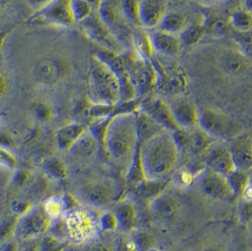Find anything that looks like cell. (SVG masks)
I'll return each mask as SVG.
<instances>
[{"mask_svg": "<svg viewBox=\"0 0 252 251\" xmlns=\"http://www.w3.org/2000/svg\"><path fill=\"white\" fill-rule=\"evenodd\" d=\"M51 225V219L44 209L29 211L16 224L15 234L21 241L37 239L44 234Z\"/></svg>", "mask_w": 252, "mask_h": 251, "instance_id": "ba28073f", "label": "cell"}, {"mask_svg": "<svg viewBox=\"0 0 252 251\" xmlns=\"http://www.w3.org/2000/svg\"><path fill=\"white\" fill-rule=\"evenodd\" d=\"M17 249H18V247L14 244V242H12V243L5 244L2 247L1 251H17Z\"/></svg>", "mask_w": 252, "mask_h": 251, "instance_id": "c3c4849f", "label": "cell"}, {"mask_svg": "<svg viewBox=\"0 0 252 251\" xmlns=\"http://www.w3.org/2000/svg\"><path fill=\"white\" fill-rule=\"evenodd\" d=\"M64 248L63 240L55 236H47L40 243V251H63Z\"/></svg>", "mask_w": 252, "mask_h": 251, "instance_id": "74e56055", "label": "cell"}, {"mask_svg": "<svg viewBox=\"0 0 252 251\" xmlns=\"http://www.w3.org/2000/svg\"><path fill=\"white\" fill-rule=\"evenodd\" d=\"M199 187L204 194L216 199H230L235 195L227 177L209 168L200 175Z\"/></svg>", "mask_w": 252, "mask_h": 251, "instance_id": "30bf717a", "label": "cell"}, {"mask_svg": "<svg viewBox=\"0 0 252 251\" xmlns=\"http://www.w3.org/2000/svg\"><path fill=\"white\" fill-rule=\"evenodd\" d=\"M93 9V11L94 13H97V11L101 5V2L102 0H85Z\"/></svg>", "mask_w": 252, "mask_h": 251, "instance_id": "7dc6e473", "label": "cell"}, {"mask_svg": "<svg viewBox=\"0 0 252 251\" xmlns=\"http://www.w3.org/2000/svg\"><path fill=\"white\" fill-rule=\"evenodd\" d=\"M8 91V81L6 80L5 76L0 73V99L5 96Z\"/></svg>", "mask_w": 252, "mask_h": 251, "instance_id": "7bdbcfd3", "label": "cell"}, {"mask_svg": "<svg viewBox=\"0 0 252 251\" xmlns=\"http://www.w3.org/2000/svg\"><path fill=\"white\" fill-rule=\"evenodd\" d=\"M3 116H4V114H2V113H0V123H1V121H2V119H3Z\"/></svg>", "mask_w": 252, "mask_h": 251, "instance_id": "f5cc1de1", "label": "cell"}, {"mask_svg": "<svg viewBox=\"0 0 252 251\" xmlns=\"http://www.w3.org/2000/svg\"><path fill=\"white\" fill-rule=\"evenodd\" d=\"M207 1L213 2V3H215V4H220V5H222V4H229V3H230V2L233 1V0H207Z\"/></svg>", "mask_w": 252, "mask_h": 251, "instance_id": "681fc988", "label": "cell"}, {"mask_svg": "<svg viewBox=\"0 0 252 251\" xmlns=\"http://www.w3.org/2000/svg\"><path fill=\"white\" fill-rule=\"evenodd\" d=\"M226 177L235 195L236 194L242 195L244 191L246 190V188L249 185H251V179L248 172L239 170L236 168L235 170L230 172Z\"/></svg>", "mask_w": 252, "mask_h": 251, "instance_id": "83f0119b", "label": "cell"}, {"mask_svg": "<svg viewBox=\"0 0 252 251\" xmlns=\"http://www.w3.org/2000/svg\"><path fill=\"white\" fill-rule=\"evenodd\" d=\"M131 42L134 44L139 57L149 62L152 60L155 52L150 33L143 29H137L132 31Z\"/></svg>", "mask_w": 252, "mask_h": 251, "instance_id": "484cf974", "label": "cell"}, {"mask_svg": "<svg viewBox=\"0 0 252 251\" xmlns=\"http://www.w3.org/2000/svg\"><path fill=\"white\" fill-rule=\"evenodd\" d=\"M87 251H112V250L102 243H95L88 249Z\"/></svg>", "mask_w": 252, "mask_h": 251, "instance_id": "f6af8a7d", "label": "cell"}, {"mask_svg": "<svg viewBox=\"0 0 252 251\" xmlns=\"http://www.w3.org/2000/svg\"><path fill=\"white\" fill-rule=\"evenodd\" d=\"M173 117L181 129L198 126L199 110L195 103L187 98L177 99L169 104Z\"/></svg>", "mask_w": 252, "mask_h": 251, "instance_id": "9a60e30c", "label": "cell"}, {"mask_svg": "<svg viewBox=\"0 0 252 251\" xmlns=\"http://www.w3.org/2000/svg\"><path fill=\"white\" fill-rule=\"evenodd\" d=\"M37 114L39 115V117H41L42 119H47L50 117V110L44 106V105H41L38 109H37Z\"/></svg>", "mask_w": 252, "mask_h": 251, "instance_id": "ee69618b", "label": "cell"}, {"mask_svg": "<svg viewBox=\"0 0 252 251\" xmlns=\"http://www.w3.org/2000/svg\"><path fill=\"white\" fill-rule=\"evenodd\" d=\"M149 209L151 214L156 218L170 221L179 215L180 203L172 194H160L151 200Z\"/></svg>", "mask_w": 252, "mask_h": 251, "instance_id": "ffe728a7", "label": "cell"}, {"mask_svg": "<svg viewBox=\"0 0 252 251\" xmlns=\"http://www.w3.org/2000/svg\"><path fill=\"white\" fill-rule=\"evenodd\" d=\"M204 251H224L222 249L218 248V247H211V248H208Z\"/></svg>", "mask_w": 252, "mask_h": 251, "instance_id": "816d5d0a", "label": "cell"}, {"mask_svg": "<svg viewBox=\"0 0 252 251\" xmlns=\"http://www.w3.org/2000/svg\"><path fill=\"white\" fill-rule=\"evenodd\" d=\"M101 148L102 145L99 139L87 128L68 151L76 159L89 161L96 159Z\"/></svg>", "mask_w": 252, "mask_h": 251, "instance_id": "2e32d148", "label": "cell"}, {"mask_svg": "<svg viewBox=\"0 0 252 251\" xmlns=\"http://www.w3.org/2000/svg\"><path fill=\"white\" fill-rule=\"evenodd\" d=\"M232 28L240 31H251L252 26V12L244 9L233 12L230 15Z\"/></svg>", "mask_w": 252, "mask_h": 251, "instance_id": "4dcf8cb0", "label": "cell"}, {"mask_svg": "<svg viewBox=\"0 0 252 251\" xmlns=\"http://www.w3.org/2000/svg\"><path fill=\"white\" fill-rule=\"evenodd\" d=\"M71 4L76 22H81L94 13L85 0H71Z\"/></svg>", "mask_w": 252, "mask_h": 251, "instance_id": "e575fe53", "label": "cell"}, {"mask_svg": "<svg viewBox=\"0 0 252 251\" xmlns=\"http://www.w3.org/2000/svg\"><path fill=\"white\" fill-rule=\"evenodd\" d=\"M102 148L108 159L127 177L137 160L139 151L135 112L116 114L110 119L102 139Z\"/></svg>", "mask_w": 252, "mask_h": 251, "instance_id": "6da1fadb", "label": "cell"}, {"mask_svg": "<svg viewBox=\"0 0 252 251\" xmlns=\"http://www.w3.org/2000/svg\"><path fill=\"white\" fill-rule=\"evenodd\" d=\"M87 202L94 208L103 209L115 200V187L111 183L99 182L93 183L85 193Z\"/></svg>", "mask_w": 252, "mask_h": 251, "instance_id": "7402d4cb", "label": "cell"}, {"mask_svg": "<svg viewBox=\"0 0 252 251\" xmlns=\"http://www.w3.org/2000/svg\"><path fill=\"white\" fill-rule=\"evenodd\" d=\"M138 12L140 26L146 29L158 28L167 12L166 0H139Z\"/></svg>", "mask_w": 252, "mask_h": 251, "instance_id": "4fadbf2b", "label": "cell"}, {"mask_svg": "<svg viewBox=\"0 0 252 251\" xmlns=\"http://www.w3.org/2000/svg\"><path fill=\"white\" fill-rule=\"evenodd\" d=\"M54 0H27L28 4L37 12H41L51 4Z\"/></svg>", "mask_w": 252, "mask_h": 251, "instance_id": "60d3db41", "label": "cell"}, {"mask_svg": "<svg viewBox=\"0 0 252 251\" xmlns=\"http://www.w3.org/2000/svg\"><path fill=\"white\" fill-rule=\"evenodd\" d=\"M45 170L50 177L63 180L67 176V167L65 163L59 158H51L45 162Z\"/></svg>", "mask_w": 252, "mask_h": 251, "instance_id": "1f68e13d", "label": "cell"}, {"mask_svg": "<svg viewBox=\"0 0 252 251\" xmlns=\"http://www.w3.org/2000/svg\"><path fill=\"white\" fill-rule=\"evenodd\" d=\"M17 251H40V244L35 240L24 241L23 246L18 248Z\"/></svg>", "mask_w": 252, "mask_h": 251, "instance_id": "b9f144b4", "label": "cell"}, {"mask_svg": "<svg viewBox=\"0 0 252 251\" xmlns=\"http://www.w3.org/2000/svg\"><path fill=\"white\" fill-rule=\"evenodd\" d=\"M138 2L139 0H121L122 12L130 26H140Z\"/></svg>", "mask_w": 252, "mask_h": 251, "instance_id": "d6a6232c", "label": "cell"}, {"mask_svg": "<svg viewBox=\"0 0 252 251\" xmlns=\"http://www.w3.org/2000/svg\"><path fill=\"white\" fill-rule=\"evenodd\" d=\"M205 34V28L199 25L187 26L181 32L180 38L183 46H193L196 45Z\"/></svg>", "mask_w": 252, "mask_h": 251, "instance_id": "f1b7e54d", "label": "cell"}, {"mask_svg": "<svg viewBox=\"0 0 252 251\" xmlns=\"http://www.w3.org/2000/svg\"><path fill=\"white\" fill-rule=\"evenodd\" d=\"M100 226L101 229L105 230H115L117 229V220L115 214L105 213L100 217Z\"/></svg>", "mask_w": 252, "mask_h": 251, "instance_id": "f35d334b", "label": "cell"}, {"mask_svg": "<svg viewBox=\"0 0 252 251\" xmlns=\"http://www.w3.org/2000/svg\"><path fill=\"white\" fill-rule=\"evenodd\" d=\"M117 251H137L134 243L130 237L120 240L117 246Z\"/></svg>", "mask_w": 252, "mask_h": 251, "instance_id": "ab89813d", "label": "cell"}, {"mask_svg": "<svg viewBox=\"0 0 252 251\" xmlns=\"http://www.w3.org/2000/svg\"><path fill=\"white\" fill-rule=\"evenodd\" d=\"M13 0H0V7H5L8 6L12 3Z\"/></svg>", "mask_w": 252, "mask_h": 251, "instance_id": "f907efd6", "label": "cell"}, {"mask_svg": "<svg viewBox=\"0 0 252 251\" xmlns=\"http://www.w3.org/2000/svg\"><path fill=\"white\" fill-rule=\"evenodd\" d=\"M0 165L9 169H15L18 166V159L10 149L0 147Z\"/></svg>", "mask_w": 252, "mask_h": 251, "instance_id": "8d00e7d4", "label": "cell"}, {"mask_svg": "<svg viewBox=\"0 0 252 251\" xmlns=\"http://www.w3.org/2000/svg\"><path fill=\"white\" fill-rule=\"evenodd\" d=\"M86 129V126L80 123H72L61 127L56 135L59 148L63 150H69L81 137Z\"/></svg>", "mask_w": 252, "mask_h": 251, "instance_id": "d4e9b609", "label": "cell"}, {"mask_svg": "<svg viewBox=\"0 0 252 251\" xmlns=\"http://www.w3.org/2000/svg\"><path fill=\"white\" fill-rule=\"evenodd\" d=\"M150 37L154 52L168 57H175L178 56L182 51L183 44L180 35L157 30L150 33Z\"/></svg>", "mask_w": 252, "mask_h": 251, "instance_id": "d6986e66", "label": "cell"}, {"mask_svg": "<svg viewBox=\"0 0 252 251\" xmlns=\"http://www.w3.org/2000/svg\"><path fill=\"white\" fill-rule=\"evenodd\" d=\"M220 66L229 76L240 77L251 70V60L245 53L238 50H227L220 57Z\"/></svg>", "mask_w": 252, "mask_h": 251, "instance_id": "ac0fdd59", "label": "cell"}, {"mask_svg": "<svg viewBox=\"0 0 252 251\" xmlns=\"http://www.w3.org/2000/svg\"><path fill=\"white\" fill-rule=\"evenodd\" d=\"M89 96L93 104L100 105H116L122 100V88L118 78L95 56L91 60Z\"/></svg>", "mask_w": 252, "mask_h": 251, "instance_id": "3957f363", "label": "cell"}, {"mask_svg": "<svg viewBox=\"0 0 252 251\" xmlns=\"http://www.w3.org/2000/svg\"><path fill=\"white\" fill-rule=\"evenodd\" d=\"M114 214L117 220V228L123 232H131L133 230L137 220V212L132 201L123 200L119 202Z\"/></svg>", "mask_w": 252, "mask_h": 251, "instance_id": "603a6c76", "label": "cell"}, {"mask_svg": "<svg viewBox=\"0 0 252 251\" xmlns=\"http://www.w3.org/2000/svg\"><path fill=\"white\" fill-rule=\"evenodd\" d=\"M67 67L60 59L46 57L35 63L33 76L39 83L52 85L60 82L66 75Z\"/></svg>", "mask_w": 252, "mask_h": 251, "instance_id": "8fae6325", "label": "cell"}, {"mask_svg": "<svg viewBox=\"0 0 252 251\" xmlns=\"http://www.w3.org/2000/svg\"><path fill=\"white\" fill-rule=\"evenodd\" d=\"M140 110L146 112L156 122L162 126L165 129L171 131H179L181 128L177 125L173 117L169 104L159 97H149L145 101H141Z\"/></svg>", "mask_w": 252, "mask_h": 251, "instance_id": "7c38bea8", "label": "cell"}, {"mask_svg": "<svg viewBox=\"0 0 252 251\" xmlns=\"http://www.w3.org/2000/svg\"><path fill=\"white\" fill-rule=\"evenodd\" d=\"M187 26V18L183 13L166 12L158 26V30L180 35Z\"/></svg>", "mask_w": 252, "mask_h": 251, "instance_id": "4316f807", "label": "cell"}, {"mask_svg": "<svg viewBox=\"0 0 252 251\" xmlns=\"http://www.w3.org/2000/svg\"><path fill=\"white\" fill-rule=\"evenodd\" d=\"M180 158L174 131L164 129L139 147L137 160L145 182L158 183L172 174Z\"/></svg>", "mask_w": 252, "mask_h": 251, "instance_id": "7a4b0ae2", "label": "cell"}, {"mask_svg": "<svg viewBox=\"0 0 252 251\" xmlns=\"http://www.w3.org/2000/svg\"><path fill=\"white\" fill-rule=\"evenodd\" d=\"M97 14L119 43H127L131 40V26L123 14L121 0H102Z\"/></svg>", "mask_w": 252, "mask_h": 251, "instance_id": "8992f818", "label": "cell"}, {"mask_svg": "<svg viewBox=\"0 0 252 251\" xmlns=\"http://www.w3.org/2000/svg\"><path fill=\"white\" fill-rule=\"evenodd\" d=\"M68 237L76 242L91 240L97 234L100 226V217L90 209L76 208L64 219Z\"/></svg>", "mask_w": 252, "mask_h": 251, "instance_id": "5b68a950", "label": "cell"}, {"mask_svg": "<svg viewBox=\"0 0 252 251\" xmlns=\"http://www.w3.org/2000/svg\"><path fill=\"white\" fill-rule=\"evenodd\" d=\"M229 149L235 166L243 171H250L252 166V142L250 135L234 138Z\"/></svg>", "mask_w": 252, "mask_h": 251, "instance_id": "44dd1931", "label": "cell"}, {"mask_svg": "<svg viewBox=\"0 0 252 251\" xmlns=\"http://www.w3.org/2000/svg\"><path fill=\"white\" fill-rule=\"evenodd\" d=\"M233 39L240 45L242 47V52L247 56L251 57L252 54V34L251 31H240L233 29L232 31Z\"/></svg>", "mask_w": 252, "mask_h": 251, "instance_id": "d590c367", "label": "cell"}, {"mask_svg": "<svg viewBox=\"0 0 252 251\" xmlns=\"http://www.w3.org/2000/svg\"><path fill=\"white\" fill-rule=\"evenodd\" d=\"M66 209L67 205L65 199L59 196L50 197L46 200L44 206V211L51 220L63 218L64 213L66 212Z\"/></svg>", "mask_w": 252, "mask_h": 251, "instance_id": "f546056e", "label": "cell"}, {"mask_svg": "<svg viewBox=\"0 0 252 251\" xmlns=\"http://www.w3.org/2000/svg\"><path fill=\"white\" fill-rule=\"evenodd\" d=\"M121 57L136 93V97L151 91L158 80V72L150 61L135 57L130 53L122 54Z\"/></svg>", "mask_w": 252, "mask_h": 251, "instance_id": "277c9868", "label": "cell"}, {"mask_svg": "<svg viewBox=\"0 0 252 251\" xmlns=\"http://www.w3.org/2000/svg\"><path fill=\"white\" fill-rule=\"evenodd\" d=\"M178 177L180 178V183L183 184H187L191 180V175L186 171L180 172Z\"/></svg>", "mask_w": 252, "mask_h": 251, "instance_id": "bcb514c9", "label": "cell"}, {"mask_svg": "<svg viewBox=\"0 0 252 251\" xmlns=\"http://www.w3.org/2000/svg\"><path fill=\"white\" fill-rule=\"evenodd\" d=\"M130 233V238L134 243L137 251H149L154 248L151 237L145 231L132 230Z\"/></svg>", "mask_w": 252, "mask_h": 251, "instance_id": "836d02e7", "label": "cell"}, {"mask_svg": "<svg viewBox=\"0 0 252 251\" xmlns=\"http://www.w3.org/2000/svg\"><path fill=\"white\" fill-rule=\"evenodd\" d=\"M206 161L209 169L224 176L236 169L230 149L225 145H218L210 149Z\"/></svg>", "mask_w": 252, "mask_h": 251, "instance_id": "e0dca14e", "label": "cell"}, {"mask_svg": "<svg viewBox=\"0 0 252 251\" xmlns=\"http://www.w3.org/2000/svg\"><path fill=\"white\" fill-rule=\"evenodd\" d=\"M136 124H137L138 138H139V147L147 142L150 138L155 136L165 128L156 122L151 116L146 112L138 109L135 112Z\"/></svg>", "mask_w": 252, "mask_h": 251, "instance_id": "cb8c5ba5", "label": "cell"}, {"mask_svg": "<svg viewBox=\"0 0 252 251\" xmlns=\"http://www.w3.org/2000/svg\"><path fill=\"white\" fill-rule=\"evenodd\" d=\"M198 126L208 135L220 138L232 137L236 131V126L231 118L212 109L199 111Z\"/></svg>", "mask_w": 252, "mask_h": 251, "instance_id": "52a82bcc", "label": "cell"}, {"mask_svg": "<svg viewBox=\"0 0 252 251\" xmlns=\"http://www.w3.org/2000/svg\"><path fill=\"white\" fill-rule=\"evenodd\" d=\"M86 35L106 50L117 53L120 49V43L101 21L98 14L93 13L89 17L80 22Z\"/></svg>", "mask_w": 252, "mask_h": 251, "instance_id": "9c48e42d", "label": "cell"}, {"mask_svg": "<svg viewBox=\"0 0 252 251\" xmlns=\"http://www.w3.org/2000/svg\"><path fill=\"white\" fill-rule=\"evenodd\" d=\"M40 13L46 21L60 27L72 28L77 23L71 0H54Z\"/></svg>", "mask_w": 252, "mask_h": 251, "instance_id": "5bb4252c", "label": "cell"}]
</instances>
